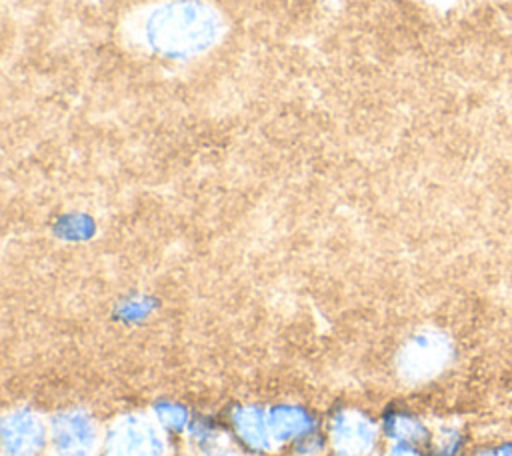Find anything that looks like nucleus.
I'll return each instance as SVG.
<instances>
[{
	"instance_id": "obj_2",
	"label": "nucleus",
	"mask_w": 512,
	"mask_h": 456,
	"mask_svg": "<svg viewBox=\"0 0 512 456\" xmlns=\"http://www.w3.org/2000/svg\"><path fill=\"white\" fill-rule=\"evenodd\" d=\"M452 360V342L438 330H420L400 348L396 370L408 384L428 382L444 372Z\"/></svg>"
},
{
	"instance_id": "obj_6",
	"label": "nucleus",
	"mask_w": 512,
	"mask_h": 456,
	"mask_svg": "<svg viewBox=\"0 0 512 456\" xmlns=\"http://www.w3.org/2000/svg\"><path fill=\"white\" fill-rule=\"evenodd\" d=\"M2 454L4 456H40L48 444V426L42 416L30 408H14L2 416Z\"/></svg>"
},
{
	"instance_id": "obj_5",
	"label": "nucleus",
	"mask_w": 512,
	"mask_h": 456,
	"mask_svg": "<svg viewBox=\"0 0 512 456\" xmlns=\"http://www.w3.org/2000/svg\"><path fill=\"white\" fill-rule=\"evenodd\" d=\"M328 442L338 456H368L378 444V428L360 410L342 408L330 418Z\"/></svg>"
},
{
	"instance_id": "obj_12",
	"label": "nucleus",
	"mask_w": 512,
	"mask_h": 456,
	"mask_svg": "<svg viewBox=\"0 0 512 456\" xmlns=\"http://www.w3.org/2000/svg\"><path fill=\"white\" fill-rule=\"evenodd\" d=\"M324 436L318 434L316 430L304 434L302 438H298L294 442V448H296V454L298 456H318L322 450H324Z\"/></svg>"
},
{
	"instance_id": "obj_3",
	"label": "nucleus",
	"mask_w": 512,
	"mask_h": 456,
	"mask_svg": "<svg viewBox=\"0 0 512 456\" xmlns=\"http://www.w3.org/2000/svg\"><path fill=\"white\" fill-rule=\"evenodd\" d=\"M164 428L148 416L126 414L118 418L104 436V456H164Z\"/></svg>"
},
{
	"instance_id": "obj_10",
	"label": "nucleus",
	"mask_w": 512,
	"mask_h": 456,
	"mask_svg": "<svg viewBox=\"0 0 512 456\" xmlns=\"http://www.w3.org/2000/svg\"><path fill=\"white\" fill-rule=\"evenodd\" d=\"M152 414H154V420L166 428V430H174V432H180L184 428L190 426V414L188 410L182 406V404H176V402H170V400H164V402H158L154 408H152Z\"/></svg>"
},
{
	"instance_id": "obj_7",
	"label": "nucleus",
	"mask_w": 512,
	"mask_h": 456,
	"mask_svg": "<svg viewBox=\"0 0 512 456\" xmlns=\"http://www.w3.org/2000/svg\"><path fill=\"white\" fill-rule=\"evenodd\" d=\"M230 424L240 442L254 452H270L276 446L268 426V412L260 406H236L230 412Z\"/></svg>"
},
{
	"instance_id": "obj_15",
	"label": "nucleus",
	"mask_w": 512,
	"mask_h": 456,
	"mask_svg": "<svg viewBox=\"0 0 512 456\" xmlns=\"http://www.w3.org/2000/svg\"><path fill=\"white\" fill-rule=\"evenodd\" d=\"M476 456H512V444L510 442L496 444V446H490V448H484V450L476 452Z\"/></svg>"
},
{
	"instance_id": "obj_13",
	"label": "nucleus",
	"mask_w": 512,
	"mask_h": 456,
	"mask_svg": "<svg viewBox=\"0 0 512 456\" xmlns=\"http://www.w3.org/2000/svg\"><path fill=\"white\" fill-rule=\"evenodd\" d=\"M200 456H242V454L236 448H232L226 440V442H222V444H218V446H214L206 452H200Z\"/></svg>"
},
{
	"instance_id": "obj_4",
	"label": "nucleus",
	"mask_w": 512,
	"mask_h": 456,
	"mask_svg": "<svg viewBox=\"0 0 512 456\" xmlns=\"http://www.w3.org/2000/svg\"><path fill=\"white\" fill-rule=\"evenodd\" d=\"M48 444L54 456H94L100 444L98 424L84 408L62 410L50 420Z\"/></svg>"
},
{
	"instance_id": "obj_8",
	"label": "nucleus",
	"mask_w": 512,
	"mask_h": 456,
	"mask_svg": "<svg viewBox=\"0 0 512 456\" xmlns=\"http://www.w3.org/2000/svg\"><path fill=\"white\" fill-rule=\"evenodd\" d=\"M268 426L274 438V444L296 442L304 434L316 430V420L312 412L298 404H276L268 410Z\"/></svg>"
},
{
	"instance_id": "obj_9",
	"label": "nucleus",
	"mask_w": 512,
	"mask_h": 456,
	"mask_svg": "<svg viewBox=\"0 0 512 456\" xmlns=\"http://www.w3.org/2000/svg\"><path fill=\"white\" fill-rule=\"evenodd\" d=\"M382 430L394 444H408L414 448H422V446H428L432 440V434L426 428V424L418 420L414 414L404 410H390L384 416Z\"/></svg>"
},
{
	"instance_id": "obj_14",
	"label": "nucleus",
	"mask_w": 512,
	"mask_h": 456,
	"mask_svg": "<svg viewBox=\"0 0 512 456\" xmlns=\"http://www.w3.org/2000/svg\"><path fill=\"white\" fill-rule=\"evenodd\" d=\"M386 456H422L420 454V448H414V446H408V444H394L388 448Z\"/></svg>"
},
{
	"instance_id": "obj_1",
	"label": "nucleus",
	"mask_w": 512,
	"mask_h": 456,
	"mask_svg": "<svg viewBox=\"0 0 512 456\" xmlns=\"http://www.w3.org/2000/svg\"><path fill=\"white\" fill-rule=\"evenodd\" d=\"M146 36L164 54H194L216 40L218 16L196 0L168 2L150 14Z\"/></svg>"
},
{
	"instance_id": "obj_11",
	"label": "nucleus",
	"mask_w": 512,
	"mask_h": 456,
	"mask_svg": "<svg viewBox=\"0 0 512 456\" xmlns=\"http://www.w3.org/2000/svg\"><path fill=\"white\" fill-rule=\"evenodd\" d=\"M464 446L462 432L458 428H442L432 436L428 444V456H460Z\"/></svg>"
}]
</instances>
